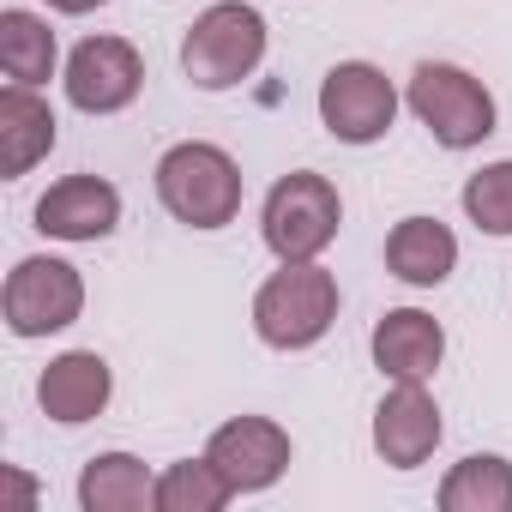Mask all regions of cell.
Listing matches in <instances>:
<instances>
[{
  "mask_svg": "<svg viewBox=\"0 0 512 512\" xmlns=\"http://www.w3.org/2000/svg\"><path fill=\"white\" fill-rule=\"evenodd\" d=\"M157 199L187 229H223L241 211V169L223 145L187 139L157 157Z\"/></svg>",
  "mask_w": 512,
  "mask_h": 512,
  "instance_id": "6da1fadb",
  "label": "cell"
},
{
  "mask_svg": "<svg viewBox=\"0 0 512 512\" xmlns=\"http://www.w3.org/2000/svg\"><path fill=\"white\" fill-rule=\"evenodd\" d=\"M338 320V278L314 260H284L253 296V332L272 350H308Z\"/></svg>",
  "mask_w": 512,
  "mask_h": 512,
  "instance_id": "7a4b0ae2",
  "label": "cell"
},
{
  "mask_svg": "<svg viewBox=\"0 0 512 512\" xmlns=\"http://www.w3.org/2000/svg\"><path fill=\"white\" fill-rule=\"evenodd\" d=\"M260 61H266V19L253 7H241V0H217V7H205L193 19L187 43H181V73L199 91H229Z\"/></svg>",
  "mask_w": 512,
  "mask_h": 512,
  "instance_id": "3957f363",
  "label": "cell"
},
{
  "mask_svg": "<svg viewBox=\"0 0 512 512\" xmlns=\"http://www.w3.org/2000/svg\"><path fill=\"white\" fill-rule=\"evenodd\" d=\"M338 223H344V205H338V187L314 169H296L284 175L272 193H266V247L278 260H320V253L338 241Z\"/></svg>",
  "mask_w": 512,
  "mask_h": 512,
  "instance_id": "277c9868",
  "label": "cell"
},
{
  "mask_svg": "<svg viewBox=\"0 0 512 512\" xmlns=\"http://www.w3.org/2000/svg\"><path fill=\"white\" fill-rule=\"evenodd\" d=\"M410 109L416 121L446 145V151H470L494 133V97L482 79H470L452 61H422L410 73Z\"/></svg>",
  "mask_w": 512,
  "mask_h": 512,
  "instance_id": "5b68a950",
  "label": "cell"
},
{
  "mask_svg": "<svg viewBox=\"0 0 512 512\" xmlns=\"http://www.w3.org/2000/svg\"><path fill=\"white\" fill-rule=\"evenodd\" d=\"M85 308V278L79 266L55 260V253H31V260L13 266L7 290H0V314H7L13 338H49L67 332Z\"/></svg>",
  "mask_w": 512,
  "mask_h": 512,
  "instance_id": "8992f818",
  "label": "cell"
},
{
  "mask_svg": "<svg viewBox=\"0 0 512 512\" xmlns=\"http://www.w3.org/2000/svg\"><path fill=\"white\" fill-rule=\"evenodd\" d=\"M392 115H398V91H392V79H386L380 67H368V61H338V67L320 79V121H326L332 139H344V145H374V139H386Z\"/></svg>",
  "mask_w": 512,
  "mask_h": 512,
  "instance_id": "52a82bcc",
  "label": "cell"
},
{
  "mask_svg": "<svg viewBox=\"0 0 512 512\" xmlns=\"http://www.w3.org/2000/svg\"><path fill=\"white\" fill-rule=\"evenodd\" d=\"M145 85V61L127 37H85L67 55V103L85 115H115L139 97Z\"/></svg>",
  "mask_w": 512,
  "mask_h": 512,
  "instance_id": "ba28073f",
  "label": "cell"
},
{
  "mask_svg": "<svg viewBox=\"0 0 512 512\" xmlns=\"http://www.w3.org/2000/svg\"><path fill=\"white\" fill-rule=\"evenodd\" d=\"M205 458L229 476L235 494H260L290 470V434L272 416H235V422H223L211 434Z\"/></svg>",
  "mask_w": 512,
  "mask_h": 512,
  "instance_id": "9c48e42d",
  "label": "cell"
},
{
  "mask_svg": "<svg viewBox=\"0 0 512 512\" xmlns=\"http://www.w3.org/2000/svg\"><path fill=\"white\" fill-rule=\"evenodd\" d=\"M434 446H440V404L428 398L422 380H398L374 410V452L392 470H416L428 464Z\"/></svg>",
  "mask_w": 512,
  "mask_h": 512,
  "instance_id": "30bf717a",
  "label": "cell"
},
{
  "mask_svg": "<svg viewBox=\"0 0 512 512\" xmlns=\"http://www.w3.org/2000/svg\"><path fill=\"white\" fill-rule=\"evenodd\" d=\"M121 223V193L103 175H67L37 199V229L55 241H103Z\"/></svg>",
  "mask_w": 512,
  "mask_h": 512,
  "instance_id": "8fae6325",
  "label": "cell"
},
{
  "mask_svg": "<svg viewBox=\"0 0 512 512\" xmlns=\"http://www.w3.org/2000/svg\"><path fill=\"white\" fill-rule=\"evenodd\" d=\"M109 392H115V374H109V362H103L97 350H67V356H55V362L43 368V380H37L43 416H49V422H67V428L103 416V410H109Z\"/></svg>",
  "mask_w": 512,
  "mask_h": 512,
  "instance_id": "7c38bea8",
  "label": "cell"
},
{
  "mask_svg": "<svg viewBox=\"0 0 512 512\" xmlns=\"http://www.w3.org/2000/svg\"><path fill=\"white\" fill-rule=\"evenodd\" d=\"M440 356H446V332L422 308H392L374 326V368L392 380H428L440 368Z\"/></svg>",
  "mask_w": 512,
  "mask_h": 512,
  "instance_id": "4fadbf2b",
  "label": "cell"
},
{
  "mask_svg": "<svg viewBox=\"0 0 512 512\" xmlns=\"http://www.w3.org/2000/svg\"><path fill=\"white\" fill-rule=\"evenodd\" d=\"M386 266L398 284L410 290H434L452 278L458 266V235L440 223V217H404L392 235H386Z\"/></svg>",
  "mask_w": 512,
  "mask_h": 512,
  "instance_id": "5bb4252c",
  "label": "cell"
},
{
  "mask_svg": "<svg viewBox=\"0 0 512 512\" xmlns=\"http://www.w3.org/2000/svg\"><path fill=\"white\" fill-rule=\"evenodd\" d=\"M55 151V109L37 97V85H7L0 91V169L31 175Z\"/></svg>",
  "mask_w": 512,
  "mask_h": 512,
  "instance_id": "9a60e30c",
  "label": "cell"
},
{
  "mask_svg": "<svg viewBox=\"0 0 512 512\" xmlns=\"http://www.w3.org/2000/svg\"><path fill=\"white\" fill-rule=\"evenodd\" d=\"M79 506L85 512H145L157 506V476L133 452H97L79 476Z\"/></svg>",
  "mask_w": 512,
  "mask_h": 512,
  "instance_id": "2e32d148",
  "label": "cell"
},
{
  "mask_svg": "<svg viewBox=\"0 0 512 512\" xmlns=\"http://www.w3.org/2000/svg\"><path fill=\"white\" fill-rule=\"evenodd\" d=\"M440 512H512V464L494 452H470L446 470Z\"/></svg>",
  "mask_w": 512,
  "mask_h": 512,
  "instance_id": "e0dca14e",
  "label": "cell"
},
{
  "mask_svg": "<svg viewBox=\"0 0 512 512\" xmlns=\"http://www.w3.org/2000/svg\"><path fill=\"white\" fill-rule=\"evenodd\" d=\"M0 67L13 85H43L55 73V31L37 13H0Z\"/></svg>",
  "mask_w": 512,
  "mask_h": 512,
  "instance_id": "ac0fdd59",
  "label": "cell"
},
{
  "mask_svg": "<svg viewBox=\"0 0 512 512\" xmlns=\"http://www.w3.org/2000/svg\"><path fill=\"white\" fill-rule=\"evenodd\" d=\"M229 494L235 488L211 458H181L157 476V512H223Z\"/></svg>",
  "mask_w": 512,
  "mask_h": 512,
  "instance_id": "d6986e66",
  "label": "cell"
},
{
  "mask_svg": "<svg viewBox=\"0 0 512 512\" xmlns=\"http://www.w3.org/2000/svg\"><path fill=\"white\" fill-rule=\"evenodd\" d=\"M464 217L482 235H512V163H488L464 181Z\"/></svg>",
  "mask_w": 512,
  "mask_h": 512,
  "instance_id": "ffe728a7",
  "label": "cell"
},
{
  "mask_svg": "<svg viewBox=\"0 0 512 512\" xmlns=\"http://www.w3.org/2000/svg\"><path fill=\"white\" fill-rule=\"evenodd\" d=\"M49 7H55V13H97L103 0H49Z\"/></svg>",
  "mask_w": 512,
  "mask_h": 512,
  "instance_id": "44dd1931",
  "label": "cell"
}]
</instances>
